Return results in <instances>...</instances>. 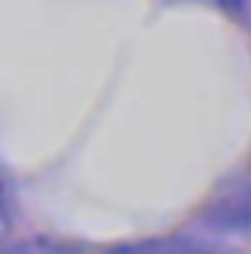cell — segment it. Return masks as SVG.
<instances>
[{"label": "cell", "instance_id": "cell-1", "mask_svg": "<svg viewBox=\"0 0 251 254\" xmlns=\"http://www.w3.org/2000/svg\"><path fill=\"white\" fill-rule=\"evenodd\" d=\"M108 254H216L191 238H146V242L118 245Z\"/></svg>", "mask_w": 251, "mask_h": 254}, {"label": "cell", "instance_id": "cell-3", "mask_svg": "<svg viewBox=\"0 0 251 254\" xmlns=\"http://www.w3.org/2000/svg\"><path fill=\"white\" fill-rule=\"evenodd\" d=\"M6 232H10V213H6V203H3V197H0V242L6 238Z\"/></svg>", "mask_w": 251, "mask_h": 254}, {"label": "cell", "instance_id": "cell-2", "mask_svg": "<svg viewBox=\"0 0 251 254\" xmlns=\"http://www.w3.org/2000/svg\"><path fill=\"white\" fill-rule=\"evenodd\" d=\"M0 254H73V251H70L67 245H58V242L32 238V242H16V245L0 242Z\"/></svg>", "mask_w": 251, "mask_h": 254}]
</instances>
